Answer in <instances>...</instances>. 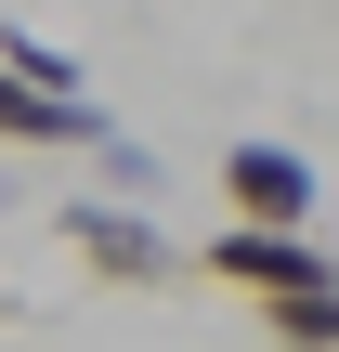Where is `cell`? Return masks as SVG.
<instances>
[{
    "mask_svg": "<svg viewBox=\"0 0 339 352\" xmlns=\"http://www.w3.org/2000/svg\"><path fill=\"white\" fill-rule=\"evenodd\" d=\"M65 248H78L105 287H170V274H183V248H170L144 209H105V196H91V209H65Z\"/></svg>",
    "mask_w": 339,
    "mask_h": 352,
    "instance_id": "cell-1",
    "label": "cell"
},
{
    "mask_svg": "<svg viewBox=\"0 0 339 352\" xmlns=\"http://www.w3.org/2000/svg\"><path fill=\"white\" fill-rule=\"evenodd\" d=\"M314 261H327V248H314V222H222V235H209V274H222V287H261V300H274V287H300Z\"/></svg>",
    "mask_w": 339,
    "mask_h": 352,
    "instance_id": "cell-2",
    "label": "cell"
},
{
    "mask_svg": "<svg viewBox=\"0 0 339 352\" xmlns=\"http://www.w3.org/2000/svg\"><path fill=\"white\" fill-rule=\"evenodd\" d=\"M222 196H235V222H314V170L287 157V144H222Z\"/></svg>",
    "mask_w": 339,
    "mask_h": 352,
    "instance_id": "cell-3",
    "label": "cell"
},
{
    "mask_svg": "<svg viewBox=\"0 0 339 352\" xmlns=\"http://www.w3.org/2000/svg\"><path fill=\"white\" fill-rule=\"evenodd\" d=\"M0 131L13 144H105V104L91 91H39L26 65H0Z\"/></svg>",
    "mask_w": 339,
    "mask_h": 352,
    "instance_id": "cell-4",
    "label": "cell"
},
{
    "mask_svg": "<svg viewBox=\"0 0 339 352\" xmlns=\"http://www.w3.org/2000/svg\"><path fill=\"white\" fill-rule=\"evenodd\" d=\"M261 327H274V340H339V274L314 261L300 287H274V300H261Z\"/></svg>",
    "mask_w": 339,
    "mask_h": 352,
    "instance_id": "cell-5",
    "label": "cell"
},
{
    "mask_svg": "<svg viewBox=\"0 0 339 352\" xmlns=\"http://www.w3.org/2000/svg\"><path fill=\"white\" fill-rule=\"evenodd\" d=\"M0 65H26V78H39V91H78V52H52V39H26V26H13V39H0Z\"/></svg>",
    "mask_w": 339,
    "mask_h": 352,
    "instance_id": "cell-6",
    "label": "cell"
}]
</instances>
